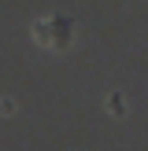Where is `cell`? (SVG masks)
I'll use <instances>...</instances> for the list:
<instances>
[{"label":"cell","instance_id":"1","mask_svg":"<svg viewBox=\"0 0 148 151\" xmlns=\"http://www.w3.org/2000/svg\"><path fill=\"white\" fill-rule=\"evenodd\" d=\"M30 33H33V41L41 44V48L67 52V48L74 44V33H78V26H74L67 15H44V19H37L33 26H30Z\"/></svg>","mask_w":148,"mask_h":151}]
</instances>
